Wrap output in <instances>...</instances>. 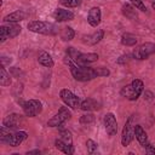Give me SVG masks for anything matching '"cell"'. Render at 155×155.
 <instances>
[{
	"instance_id": "cell-18",
	"label": "cell",
	"mask_w": 155,
	"mask_h": 155,
	"mask_svg": "<svg viewBox=\"0 0 155 155\" xmlns=\"http://www.w3.org/2000/svg\"><path fill=\"white\" fill-rule=\"evenodd\" d=\"M97 61H98L97 53H80V56L75 63L80 64V65H87V64L97 62Z\"/></svg>"
},
{
	"instance_id": "cell-6",
	"label": "cell",
	"mask_w": 155,
	"mask_h": 155,
	"mask_svg": "<svg viewBox=\"0 0 155 155\" xmlns=\"http://www.w3.org/2000/svg\"><path fill=\"white\" fill-rule=\"evenodd\" d=\"M59 97H61L62 102H63L67 107H69V108H71V109H80L82 101L80 99V97H78L76 94H74L70 90H68V88L61 90Z\"/></svg>"
},
{
	"instance_id": "cell-34",
	"label": "cell",
	"mask_w": 155,
	"mask_h": 155,
	"mask_svg": "<svg viewBox=\"0 0 155 155\" xmlns=\"http://www.w3.org/2000/svg\"><path fill=\"white\" fill-rule=\"evenodd\" d=\"M131 58H132V54H130V53L121 54V56L116 59V63H117V64H126V63H128V62L131 61Z\"/></svg>"
},
{
	"instance_id": "cell-17",
	"label": "cell",
	"mask_w": 155,
	"mask_h": 155,
	"mask_svg": "<svg viewBox=\"0 0 155 155\" xmlns=\"http://www.w3.org/2000/svg\"><path fill=\"white\" fill-rule=\"evenodd\" d=\"M103 36H104V30L103 29H98L93 34L87 35V36H84L82 38V41L85 44H87V45H96V44H98L103 39Z\"/></svg>"
},
{
	"instance_id": "cell-38",
	"label": "cell",
	"mask_w": 155,
	"mask_h": 155,
	"mask_svg": "<svg viewBox=\"0 0 155 155\" xmlns=\"http://www.w3.org/2000/svg\"><path fill=\"white\" fill-rule=\"evenodd\" d=\"M41 151L39 149H35V150H30V151H27V155H39Z\"/></svg>"
},
{
	"instance_id": "cell-28",
	"label": "cell",
	"mask_w": 155,
	"mask_h": 155,
	"mask_svg": "<svg viewBox=\"0 0 155 155\" xmlns=\"http://www.w3.org/2000/svg\"><path fill=\"white\" fill-rule=\"evenodd\" d=\"M96 120V116L92 114V113H86V114H84V115H81L80 116V124L81 125H90V124H92L93 121Z\"/></svg>"
},
{
	"instance_id": "cell-27",
	"label": "cell",
	"mask_w": 155,
	"mask_h": 155,
	"mask_svg": "<svg viewBox=\"0 0 155 155\" xmlns=\"http://www.w3.org/2000/svg\"><path fill=\"white\" fill-rule=\"evenodd\" d=\"M10 130L11 128H8V127H6V126H4L2 125V127H1V130H0V140H1V143H8V140H10V137H11V132H10Z\"/></svg>"
},
{
	"instance_id": "cell-36",
	"label": "cell",
	"mask_w": 155,
	"mask_h": 155,
	"mask_svg": "<svg viewBox=\"0 0 155 155\" xmlns=\"http://www.w3.org/2000/svg\"><path fill=\"white\" fill-rule=\"evenodd\" d=\"M12 62V59H11V57H5V56H2L1 57V63H2V65L5 67L6 64H10Z\"/></svg>"
},
{
	"instance_id": "cell-30",
	"label": "cell",
	"mask_w": 155,
	"mask_h": 155,
	"mask_svg": "<svg viewBox=\"0 0 155 155\" xmlns=\"http://www.w3.org/2000/svg\"><path fill=\"white\" fill-rule=\"evenodd\" d=\"M59 4L65 7H78L81 5V0H59Z\"/></svg>"
},
{
	"instance_id": "cell-37",
	"label": "cell",
	"mask_w": 155,
	"mask_h": 155,
	"mask_svg": "<svg viewBox=\"0 0 155 155\" xmlns=\"http://www.w3.org/2000/svg\"><path fill=\"white\" fill-rule=\"evenodd\" d=\"M153 97H154V94L150 92V91H145L144 92V99H147V101H153Z\"/></svg>"
},
{
	"instance_id": "cell-33",
	"label": "cell",
	"mask_w": 155,
	"mask_h": 155,
	"mask_svg": "<svg viewBox=\"0 0 155 155\" xmlns=\"http://www.w3.org/2000/svg\"><path fill=\"white\" fill-rule=\"evenodd\" d=\"M130 2L137 8V10H140L143 12H147V6L144 5V2L142 0H130Z\"/></svg>"
},
{
	"instance_id": "cell-10",
	"label": "cell",
	"mask_w": 155,
	"mask_h": 155,
	"mask_svg": "<svg viewBox=\"0 0 155 155\" xmlns=\"http://www.w3.org/2000/svg\"><path fill=\"white\" fill-rule=\"evenodd\" d=\"M24 124H25L24 117L21 114H17V113L8 114L2 120V125L6 126V127H8V128H18V127L23 126Z\"/></svg>"
},
{
	"instance_id": "cell-26",
	"label": "cell",
	"mask_w": 155,
	"mask_h": 155,
	"mask_svg": "<svg viewBox=\"0 0 155 155\" xmlns=\"http://www.w3.org/2000/svg\"><path fill=\"white\" fill-rule=\"evenodd\" d=\"M59 136H61V139H62L65 144H68V145H70V147H74V145H73V137H71L70 131H68V130H65V128H61V130H59Z\"/></svg>"
},
{
	"instance_id": "cell-3",
	"label": "cell",
	"mask_w": 155,
	"mask_h": 155,
	"mask_svg": "<svg viewBox=\"0 0 155 155\" xmlns=\"http://www.w3.org/2000/svg\"><path fill=\"white\" fill-rule=\"evenodd\" d=\"M27 28L29 31H33L36 34H44V35H53L58 33L57 25L48 22H44V21H31L28 23Z\"/></svg>"
},
{
	"instance_id": "cell-14",
	"label": "cell",
	"mask_w": 155,
	"mask_h": 155,
	"mask_svg": "<svg viewBox=\"0 0 155 155\" xmlns=\"http://www.w3.org/2000/svg\"><path fill=\"white\" fill-rule=\"evenodd\" d=\"M53 18L57 22H67V21H71L74 19V13L69 10H64V8H57L53 12Z\"/></svg>"
},
{
	"instance_id": "cell-11",
	"label": "cell",
	"mask_w": 155,
	"mask_h": 155,
	"mask_svg": "<svg viewBox=\"0 0 155 155\" xmlns=\"http://www.w3.org/2000/svg\"><path fill=\"white\" fill-rule=\"evenodd\" d=\"M103 124H104V128H105L109 137H113V136L116 134V132H117V121H116V117L113 113H107L104 115Z\"/></svg>"
},
{
	"instance_id": "cell-32",
	"label": "cell",
	"mask_w": 155,
	"mask_h": 155,
	"mask_svg": "<svg viewBox=\"0 0 155 155\" xmlns=\"http://www.w3.org/2000/svg\"><path fill=\"white\" fill-rule=\"evenodd\" d=\"M94 73L98 76L103 78V76H109L110 75V70L108 68H104V67H98V68H94Z\"/></svg>"
},
{
	"instance_id": "cell-15",
	"label": "cell",
	"mask_w": 155,
	"mask_h": 155,
	"mask_svg": "<svg viewBox=\"0 0 155 155\" xmlns=\"http://www.w3.org/2000/svg\"><path fill=\"white\" fill-rule=\"evenodd\" d=\"M102 108L101 103L93 98H86L81 102V107L80 109L84 110V111H96V110H99Z\"/></svg>"
},
{
	"instance_id": "cell-29",
	"label": "cell",
	"mask_w": 155,
	"mask_h": 155,
	"mask_svg": "<svg viewBox=\"0 0 155 155\" xmlns=\"http://www.w3.org/2000/svg\"><path fill=\"white\" fill-rule=\"evenodd\" d=\"M86 147H87V151H88V154H96L97 153V149H98V144L94 142V140H92V139H87L86 140Z\"/></svg>"
},
{
	"instance_id": "cell-16",
	"label": "cell",
	"mask_w": 155,
	"mask_h": 155,
	"mask_svg": "<svg viewBox=\"0 0 155 155\" xmlns=\"http://www.w3.org/2000/svg\"><path fill=\"white\" fill-rule=\"evenodd\" d=\"M27 137H28V133L25 132V131H16V132H13L12 134H11V137H10V140H8V145L10 147H18L22 142H24L25 139H27Z\"/></svg>"
},
{
	"instance_id": "cell-12",
	"label": "cell",
	"mask_w": 155,
	"mask_h": 155,
	"mask_svg": "<svg viewBox=\"0 0 155 155\" xmlns=\"http://www.w3.org/2000/svg\"><path fill=\"white\" fill-rule=\"evenodd\" d=\"M101 19H102L101 8L97 7V6L91 7L90 11H88V15H87V23H88L91 27H97V25H99Z\"/></svg>"
},
{
	"instance_id": "cell-8",
	"label": "cell",
	"mask_w": 155,
	"mask_h": 155,
	"mask_svg": "<svg viewBox=\"0 0 155 155\" xmlns=\"http://www.w3.org/2000/svg\"><path fill=\"white\" fill-rule=\"evenodd\" d=\"M21 25L16 23H8V24H2L0 27V42H5L7 39L16 38L21 33Z\"/></svg>"
},
{
	"instance_id": "cell-2",
	"label": "cell",
	"mask_w": 155,
	"mask_h": 155,
	"mask_svg": "<svg viewBox=\"0 0 155 155\" xmlns=\"http://www.w3.org/2000/svg\"><path fill=\"white\" fill-rule=\"evenodd\" d=\"M143 92H144L143 81L139 79H134V80H132L131 84H128L121 88L120 94L128 101H137Z\"/></svg>"
},
{
	"instance_id": "cell-21",
	"label": "cell",
	"mask_w": 155,
	"mask_h": 155,
	"mask_svg": "<svg viewBox=\"0 0 155 155\" xmlns=\"http://www.w3.org/2000/svg\"><path fill=\"white\" fill-rule=\"evenodd\" d=\"M136 10L137 8L134 6H132L131 4H125V5H122V8H121L122 15L125 17H127L128 19H132V21H136L138 18V13Z\"/></svg>"
},
{
	"instance_id": "cell-7",
	"label": "cell",
	"mask_w": 155,
	"mask_h": 155,
	"mask_svg": "<svg viewBox=\"0 0 155 155\" xmlns=\"http://www.w3.org/2000/svg\"><path fill=\"white\" fill-rule=\"evenodd\" d=\"M155 53V44L154 42H144L142 45H139L138 47H136L132 52V57L139 61L147 59L148 57H150L151 54Z\"/></svg>"
},
{
	"instance_id": "cell-20",
	"label": "cell",
	"mask_w": 155,
	"mask_h": 155,
	"mask_svg": "<svg viewBox=\"0 0 155 155\" xmlns=\"http://www.w3.org/2000/svg\"><path fill=\"white\" fill-rule=\"evenodd\" d=\"M38 62H39L41 65L46 67V68H52V67L54 65V62H53L52 57H51L46 51H40V52H39Z\"/></svg>"
},
{
	"instance_id": "cell-13",
	"label": "cell",
	"mask_w": 155,
	"mask_h": 155,
	"mask_svg": "<svg viewBox=\"0 0 155 155\" xmlns=\"http://www.w3.org/2000/svg\"><path fill=\"white\" fill-rule=\"evenodd\" d=\"M25 18H27V13L22 10H17L15 12H11V13L6 15L2 18V22L4 23H17V22H21Z\"/></svg>"
},
{
	"instance_id": "cell-24",
	"label": "cell",
	"mask_w": 155,
	"mask_h": 155,
	"mask_svg": "<svg viewBox=\"0 0 155 155\" xmlns=\"http://www.w3.org/2000/svg\"><path fill=\"white\" fill-rule=\"evenodd\" d=\"M61 39L63 40V41H70V40H73L74 39V36H75V31H74V29L71 28V27H64L62 30H61Z\"/></svg>"
},
{
	"instance_id": "cell-31",
	"label": "cell",
	"mask_w": 155,
	"mask_h": 155,
	"mask_svg": "<svg viewBox=\"0 0 155 155\" xmlns=\"http://www.w3.org/2000/svg\"><path fill=\"white\" fill-rule=\"evenodd\" d=\"M67 56H69L74 62H76L78 61V58H79V56H80V53L81 52H79L76 48H74V47H68L67 48Z\"/></svg>"
},
{
	"instance_id": "cell-22",
	"label": "cell",
	"mask_w": 155,
	"mask_h": 155,
	"mask_svg": "<svg viewBox=\"0 0 155 155\" xmlns=\"http://www.w3.org/2000/svg\"><path fill=\"white\" fill-rule=\"evenodd\" d=\"M54 147L59 151H62L64 154H74V147H70V145L65 144L61 138H58V139L54 140Z\"/></svg>"
},
{
	"instance_id": "cell-19",
	"label": "cell",
	"mask_w": 155,
	"mask_h": 155,
	"mask_svg": "<svg viewBox=\"0 0 155 155\" xmlns=\"http://www.w3.org/2000/svg\"><path fill=\"white\" fill-rule=\"evenodd\" d=\"M134 137H136V139L139 142V144L142 147H144L149 142L148 140V134H147L145 130L140 125H136L134 126Z\"/></svg>"
},
{
	"instance_id": "cell-9",
	"label": "cell",
	"mask_w": 155,
	"mask_h": 155,
	"mask_svg": "<svg viewBox=\"0 0 155 155\" xmlns=\"http://www.w3.org/2000/svg\"><path fill=\"white\" fill-rule=\"evenodd\" d=\"M22 109L27 116L34 117L42 111V103L39 99H29L22 103Z\"/></svg>"
},
{
	"instance_id": "cell-25",
	"label": "cell",
	"mask_w": 155,
	"mask_h": 155,
	"mask_svg": "<svg viewBox=\"0 0 155 155\" xmlns=\"http://www.w3.org/2000/svg\"><path fill=\"white\" fill-rule=\"evenodd\" d=\"M11 82H12L11 75L6 71L5 67L2 65L1 69H0V85H1V86H10Z\"/></svg>"
},
{
	"instance_id": "cell-1",
	"label": "cell",
	"mask_w": 155,
	"mask_h": 155,
	"mask_svg": "<svg viewBox=\"0 0 155 155\" xmlns=\"http://www.w3.org/2000/svg\"><path fill=\"white\" fill-rule=\"evenodd\" d=\"M64 63L68 65L73 78L78 81H88L92 80L94 78H97L96 73H94V68H90L87 65H80L78 63H75L69 56L64 57Z\"/></svg>"
},
{
	"instance_id": "cell-23",
	"label": "cell",
	"mask_w": 155,
	"mask_h": 155,
	"mask_svg": "<svg viewBox=\"0 0 155 155\" xmlns=\"http://www.w3.org/2000/svg\"><path fill=\"white\" fill-rule=\"evenodd\" d=\"M137 41H138L137 36L131 34V33H125L121 36V44L124 46H134L137 44Z\"/></svg>"
},
{
	"instance_id": "cell-39",
	"label": "cell",
	"mask_w": 155,
	"mask_h": 155,
	"mask_svg": "<svg viewBox=\"0 0 155 155\" xmlns=\"http://www.w3.org/2000/svg\"><path fill=\"white\" fill-rule=\"evenodd\" d=\"M151 7L155 10V0H153V1H151Z\"/></svg>"
},
{
	"instance_id": "cell-35",
	"label": "cell",
	"mask_w": 155,
	"mask_h": 155,
	"mask_svg": "<svg viewBox=\"0 0 155 155\" xmlns=\"http://www.w3.org/2000/svg\"><path fill=\"white\" fill-rule=\"evenodd\" d=\"M143 148L145 149V153H147V154H149V155H155V147H154L150 142H148Z\"/></svg>"
},
{
	"instance_id": "cell-4",
	"label": "cell",
	"mask_w": 155,
	"mask_h": 155,
	"mask_svg": "<svg viewBox=\"0 0 155 155\" xmlns=\"http://www.w3.org/2000/svg\"><path fill=\"white\" fill-rule=\"evenodd\" d=\"M136 119L137 115L132 114L125 122V126L122 128V133H121V144L122 147H127L131 144V142L134 138V126H136Z\"/></svg>"
},
{
	"instance_id": "cell-5",
	"label": "cell",
	"mask_w": 155,
	"mask_h": 155,
	"mask_svg": "<svg viewBox=\"0 0 155 155\" xmlns=\"http://www.w3.org/2000/svg\"><path fill=\"white\" fill-rule=\"evenodd\" d=\"M71 117V111L68 109V107H61L57 114H54L48 121L47 126L48 127H59L62 126L65 121H68Z\"/></svg>"
}]
</instances>
